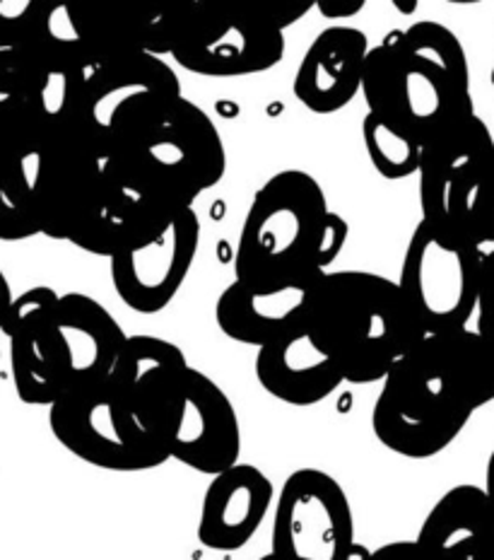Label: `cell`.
I'll return each mask as SVG.
<instances>
[{
    "label": "cell",
    "instance_id": "obj_9",
    "mask_svg": "<svg viewBox=\"0 0 494 560\" xmlns=\"http://www.w3.org/2000/svg\"><path fill=\"white\" fill-rule=\"evenodd\" d=\"M492 170L494 136L475 114L442 138L422 162V220L482 247V210Z\"/></svg>",
    "mask_w": 494,
    "mask_h": 560
},
{
    "label": "cell",
    "instance_id": "obj_30",
    "mask_svg": "<svg viewBox=\"0 0 494 560\" xmlns=\"http://www.w3.org/2000/svg\"><path fill=\"white\" fill-rule=\"evenodd\" d=\"M487 493V498H490V503L494 505V450H492V454H490V459H487V469H485V488H482Z\"/></svg>",
    "mask_w": 494,
    "mask_h": 560
},
{
    "label": "cell",
    "instance_id": "obj_1",
    "mask_svg": "<svg viewBox=\"0 0 494 560\" xmlns=\"http://www.w3.org/2000/svg\"><path fill=\"white\" fill-rule=\"evenodd\" d=\"M111 377L169 459L210 478L239 464L237 408L213 377L188 365L179 346L128 336Z\"/></svg>",
    "mask_w": 494,
    "mask_h": 560
},
{
    "label": "cell",
    "instance_id": "obj_5",
    "mask_svg": "<svg viewBox=\"0 0 494 560\" xmlns=\"http://www.w3.org/2000/svg\"><path fill=\"white\" fill-rule=\"evenodd\" d=\"M307 331L350 384L384 382L425 338L396 280L372 271H328L316 278Z\"/></svg>",
    "mask_w": 494,
    "mask_h": 560
},
{
    "label": "cell",
    "instance_id": "obj_14",
    "mask_svg": "<svg viewBox=\"0 0 494 560\" xmlns=\"http://www.w3.org/2000/svg\"><path fill=\"white\" fill-rule=\"evenodd\" d=\"M148 90L181 92L176 70L160 56L138 54L94 68L78 92L70 124L94 153L107 160V136L116 112L124 102Z\"/></svg>",
    "mask_w": 494,
    "mask_h": 560
},
{
    "label": "cell",
    "instance_id": "obj_10",
    "mask_svg": "<svg viewBox=\"0 0 494 560\" xmlns=\"http://www.w3.org/2000/svg\"><path fill=\"white\" fill-rule=\"evenodd\" d=\"M285 54V34L249 10L191 5L174 10L172 58L203 78H244L275 68Z\"/></svg>",
    "mask_w": 494,
    "mask_h": 560
},
{
    "label": "cell",
    "instance_id": "obj_25",
    "mask_svg": "<svg viewBox=\"0 0 494 560\" xmlns=\"http://www.w3.org/2000/svg\"><path fill=\"white\" fill-rule=\"evenodd\" d=\"M478 334L494 350V249L482 261V283L478 302Z\"/></svg>",
    "mask_w": 494,
    "mask_h": 560
},
{
    "label": "cell",
    "instance_id": "obj_13",
    "mask_svg": "<svg viewBox=\"0 0 494 560\" xmlns=\"http://www.w3.org/2000/svg\"><path fill=\"white\" fill-rule=\"evenodd\" d=\"M58 295L49 285L17 295L3 334L10 341V368L22 404L54 406L70 392L61 334L56 324Z\"/></svg>",
    "mask_w": 494,
    "mask_h": 560
},
{
    "label": "cell",
    "instance_id": "obj_28",
    "mask_svg": "<svg viewBox=\"0 0 494 560\" xmlns=\"http://www.w3.org/2000/svg\"><path fill=\"white\" fill-rule=\"evenodd\" d=\"M482 237H485V242H494V170L487 184L485 210H482Z\"/></svg>",
    "mask_w": 494,
    "mask_h": 560
},
{
    "label": "cell",
    "instance_id": "obj_23",
    "mask_svg": "<svg viewBox=\"0 0 494 560\" xmlns=\"http://www.w3.org/2000/svg\"><path fill=\"white\" fill-rule=\"evenodd\" d=\"M362 138L374 170L384 179L398 182L413 177V174H420L422 162L427 158L425 150L417 143L393 131V128H388L372 114L362 119Z\"/></svg>",
    "mask_w": 494,
    "mask_h": 560
},
{
    "label": "cell",
    "instance_id": "obj_15",
    "mask_svg": "<svg viewBox=\"0 0 494 560\" xmlns=\"http://www.w3.org/2000/svg\"><path fill=\"white\" fill-rule=\"evenodd\" d=\"M275 498L273 481L258 466L234 464L210 478L198 520V541L210 551H239L263 527Z\"/></svg>",
    "mask_w": 494,
    "mask_h": 560
},
{
    "label": "cell",
    "instance_id": "obj_21",
    "mask_svg": "<svg viewBox=\"0 0 494 560\" xmlns=\"http://www.w3.org/2000/svg\"><path fill=\"white\" fill-rule=\"evenodd\" d=\"M256 377L273 399L287 406H316L345 382L340 370L304 329L263 346L256 355Z\"/></svg>",
    "mask_w": 494,
    "mask_h": 560
},
{
    "label": "cell",
    "instance_id": "obj_8",
    "mask_svg": "<svg viewBox=\"0 0 494 560\" xmlns=\"http://www.w3.org/2000/svg\"><path fill=\"white\" fill-rule=\"evenodd\" d=\"M473 413L410 353L386 375L372 408V430L393 454L432 459L463 433Z\"/></svg>",
    "mask_w": 494,
    "mask_h": 560
},
{
    "label": "cell",
    "instance_id": "obj_17",
    "mask_svg": "<svg viewBox=\"0 0 494 560\" xmlns=\"http://www.w3.org/2000/svg\"><path fill=\"white\" fill-rule=\"evenodd\" d=\"M49 128L37 119L0 124V242L42 235L37 177Z\"/></svg>",
    "mask_w": 494,
    "mask_h": 560
},
{
    "label": "cell",
    "instance_id": "obj_31",
    "mask_svg": "<svg viewBox=\"0 0 494 560\" xmlns=\"http://www.w3.org/2000/svg\"><path fill=\"white\" fill-rule=\"evenodd\" d=\"M492 80H494V73H492Z\"/></svg>",
    "mask_w": 494,
    "mask_h": 560
},
{
    "label": "cell",
    "instance_id": "obj_16",
    "mask_svg": "<svg viewBox=\"0 0 494 560\" xmlns=\"http://www.w3.org/2000/svg\"><path fill=\"white\" fill-rule=\"evenodd\" d=\"M369 37L357 27L333 25L316 37L294 75V97L314 114H336L362 92Z\"/></svg>",
    "mask_w": 494,
    "mask_h": 560
},
{
    "label": "cell",
    "instance_id": "obj_20",
    "mask_svg": "<svg viewBox=\"0 0 494 560\" xmlns=\"http://www.w3.org/2000/svg\"><path fill=\"white\" fill-rule=\"evenodd\" d=\"M311 285L261 290L242 280H232L217 298L215 322L232 341L261 350L263 346L275 343L278 338L307 326Z\"/></svg>",
    "mask_w": 494,
    "mask_h": 560
},
{
    "label": "cell",
    "instance_id": "obj_26",
    "mask_svg": "<svg viewBox=\"0 0 494 560\" xmlns=\"http://www.w3.org/2000/svg\"><path fill=\"white\" fill-rule=\"evenodd\" d=\"M367 560H422L417 541H391L376 548Z\"/></svg>",
    "mask_w": 494,
    "mask_h": 560
},
{
    "label": "cell",
    "instance_id": "obj_3",
    "mask_svg": "<svg viewBox=\"0 0 494 560\" xmlns=\"http://www.w3.org/2000/svg\"><path fill=\"white\" fill-rule=\"evenodd\" d=\"M362 92L367 114L425 153L475 116L463 44L434 20L391 30L372 46Z\"/></svg>",
    "mask_w": 494,
    "mask_h": 560
},
{
    "label": "cell",
    "instance_id": "obj_7",
    "mask_svg": "<svg viewBox=\"0 0 494 560\" xmlns=\"http://www.w3.org/2000/svg\"><path fill=\"white\" fill-rule=\"evenodd\" d=\"M482 261L485 252L480 244L451 235L420 218L396 283L425 336L466 329L475 317Z\"/></svg>",
    "mask_w": 494,
    "mask_h": 560
},
{
    "label": "cell",
    "instance_id": "obj_19",
    "mask_svg": "<svg viewBox=\"0 0 494 560\" xmlns=\"http://www.w3.org/2000/svg\"><path fill=\"white\" fill-rule=\"evenodd\" d=\"M422 560H494V505L480 486H454L417 532Z\"/></svg>",
    "mask_w": 494,
    "mask_h": 560
},
{
    "label": "cell",
    "instance_id": "obj_6",
    "mask_svg": "<svg viewBox=\"0 0 494 560\" xmlns=\"http://www.w3.org/2000/svg\"><path fill=\"white\" fill-rule=\"evenodd\" d=\"M49 428L73 457L104 471L140 474L169 462L114 377L92 382L56 401L49 408Z\"/></svg>",
    "mask_w": 494,
    "mask_h": 560
},
{
    "label": "cell",
    "instance_id": "obj_24",
    "mask_svg": "<svg viewBox=\"0 0 494 560\" xmlns=\"http://www.w3.org/2000/svg\"><path fill=\"white\" fill-rule=\"evenodd\" d=\"M49 3L0 0V49H20L39 37Z\"/></svg>",
    "mask_w": 494,
    "mask_h": 560
},
{
    "label": "cell",
    "instance_id": "obj_29",
    "mask_svg": "<svg viewBox=\"0 0 494 560\" xmlns=\"http://www.w3.org/2000/svg\"><path fill=\"white\" fill-rule=\"evenodd\" d=\"M13 302H15V295H13V290H10L3 268H0V331H3L10 310H13Z\"/></svg>",
    "mask_w": 494,
    "mask_h": 560
},
{
    "label": "cell",
    "instance_id": "obj_12",
    "mask_svg": "<svg viewBox=\"0 0 494 560\" xmlns=\"http://www.w3.org/2000/svg\"><path fill=\"white\" fill-rule=\"evenodd\" d=\"M201 247L196 208L179 210L157 235L109 259L116 295L138 314H160L179 295Z\"/></svg>",
    "mask_w": 494,
    "mask_h": 560
},
{
    "label": "cell",
    "instance_id": "obj_11",
    "mask_svg": "<svg viewBox=\"0 0 494 560\" xmlns=\"http://www.w3.org/2000/svg\"><path fill=\"white\" fill-rule=\"evenodd\" d=\"M270 553L280 560H367L372 551L355 541V517L331 474L297 469L275 498Z\"/></svg>",
    "mask_w": 494,
    "mask_h": 560
},
{
    "label": "cell",
    "instance_id": "obj_18",
    "mask_svg": "<svg viewBox=\"0 0 494 560\" xmlns=\"http://www.w3.org/2000/svg\"><path fill=\"white\" fill-rule=\"evenodd\" d=\"M56 324L61 334L70 392L114 375L128 334L102 302L85 293H66L58 298Z\"/></svg>",
    "mask_w": 494,
    "mask_h": 560
},
{
    "label": "cell",
    "instance_id": "obj_4",
    "mask_svg": "<svg viewBox=\"0 0 494 560\" xmlns=\"http://www.w3.org/2000/svg\"><path fill=\"white\" fill-rule=\"evenodd\" d=\"M350 237L321 184L304 170H282L251 198L234 254V280L261 290L311 285L328 273Z\"/></svg>",
    "mask_w": 494,
    "mask_h": 560
},
{
    "label": "cell",
    "instance_id": "obj_2",
    "mask_svg": "<svg viewBox=\"0 0 494 560\" xmlns=\"http://www.w3.org/2000/svg\"><path fill=\"white\" fill-rule=\"evenodd\" d=\"M104 162L150 203L186 210L225 177L227 150L196 102L181 92L148 90L116 112Z\"/></svg>",
    "mask_w": 494,
    "mask_h": 560
},
{
    "label": "cell",
    "instance_id": "obj_22",
    "mask_svg": "<svg viewBox=\"0 0 494 560\" xmlns=\"http://www.w3.org/2000/svg\"><path fill=\"white\" fill-rule=\"evenodd\" d=\"M413 355L473 411L494 401V350L478 329L430 334Z\"/></svg>",
    "mask_w": 494,
    "mask_h": 560
},
{
    "label": "cell",
    "instance_id": "obj_27",
    "mask_svg": "<svg viewBox=\"0 0 494 560\" xmlns=\"http://www.w3.org/2000/svg\"><path fill=\"white\" fill-rule=\"evenodd\" d=\"M324 18H350L364 8V0H319Z\"/></svg>",
    "mask_w": 494,
    "mask_h": 560
}]
</instances>
